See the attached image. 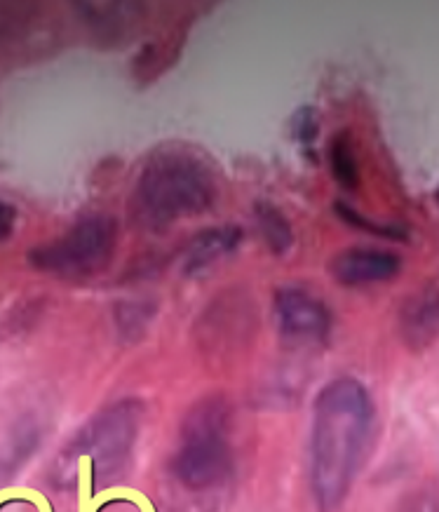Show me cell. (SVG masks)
I'll return each mask as SVG.
<instances>
[{"mask_svg":"<svg viewBox=\"0 0 439 512\" xmlns=\"http://www.w3.org/2000/svg\"><path fill=\"white\" fill-rule=\"evenodd\" d=\"M118 249V221L111 214H87L69 231L33 247L29 264L59 278L83 280L108 268Z\"/></svg>","mask_w":439,"mask_h":512,"instance_id":"cell-5","label":"cell"},{"mask_svg":"<svg viewBox=\"0 0 439 512\" xmlns=\"http://www.w3.org/2000/svg\"><path fill=\"white\" fill-rule=\"evenodd\" d=\"M329 167H332V177L343 191L355 193L360 188V158H357V146L353 134L343 130L334 134L329 141Z\"/></svg>","mask_w":439,"mask_h":512,"instance_id":"cell-12","label":"cell"},{"mask_svg":"<svg viewBox=\"0 0 439 512\" xmlns=\"http://www.w3.org/2000/svg\"><path fill=\"white\" fill-rule=\"evenodd\" d=\"M141 426H144V404L137 397H123L99 409L66 444L62 454L66 470L80 468V463L87 461L94 480H111L130 461Z\"/></svg>","mask_w":439,"mask_h":512,"instance_id":"cell-4","label":"cell"},{"mask_svg":"<svg viewBox=\"0 0 439 512\" xmlns=\"http://www.w3.org/2000/svg\"><path fill=\"white\" fill-rule=\"evenodd\" d=\"M289 130H292L294 141H299L303 146H313V141L320 137V130H322L320 113H317V109H313V106H301V109L292 116Z\"/></svg>","mask_w":439,"mask_h":512,"instance_id":"cell-14","label":"cell"},{"mask_svg":"<svg viewBox=\"0 0 439 512\" xmlns=\"http://www.w3.org/2000/svg\"><path fill=\"white\" fill-rule=\"evenodd\" d=\"M273 311L282 339L292 346H317L332 334V313L306 287L285 285L273 296Z\"/></svg>","mask_w":439,"mask_h":512,"instance_id":"cell-7","label":"cell"},{"mask_svg":"<svg viewBox=\"0 0 439 512\" xmlns=\"http://www.w3.org/2000/svg\"><path fill=\"white\" fill-rule=\"evenodd\" d=\"M221 198L219 167L200 148L165 144L148 153L132 188L134 221L148 231H165L200 217Z\"/></svg>","mask_w":439,"mask_h":512,"instance_id":"cell-2","label":"cell"},{"mask_svg":"<svg viewBox=\"0 0 439 512\" xmlns=\"http://www.w3.org/2000/svg\"><path fill=\"white\" fill-rule=\"evenodd\" d=\"M233 414L224 397H207L193 404L181 423L179 447L172 458V475L188 491L219 487L231 475Z\"/></svg>","mask_w":439,"mask_h":512,"instance_id":"cell-3","label":"cell"},{"mask_svg":"<svg viewBox=\"0 0 439 512\" xmlns=\"http://www.w3.org/2000/svg\"><path fill=\"white\" fill-rule=\"evenodd\" d=\"M334 212H336V217H339L341 221H346L348 226L357 228V231L378 235V238H388V240H407V233H404L402 228L386 226V224H378V221H371V219L364 217L362 212H357L355 207L346 205V202H336Z\"/></svg>","mask_w":439,"mask_h":512,"instance_id":"cell-13","label":"cell"},{"mask_svg":"<svg viewBox=\"0 0 439 512\" xmlns=\"http://www.w3.org/2000/svg\"><path fill=\"white\" fill-rule=\"evenodd\" d=\"M242 238H245V233H242L240 226L205 228L188 242L184 254H181V275L200 278V275L209 273L216 264H221L228 256L238 252Z\"/></svg>","mask_w":439,"mask_h":512,"instance_id":"cell-10","label":"cell"},{"mask_svg":"<svg viewBox=\"0 0 439 512\" xmlns=\"http://www.w3.org/2000/svg\"><path fill=\"white\" fill-rule=\"evenodd\" d=\"M254 221L259 226V233L263 242H266L270 252L275 256L287 254L289 249L294 247L296 235H294V226L289 221L282 210L273 205V202L259 200L254 205Z\"/></svg>","mask_w":439,"mask_h":512,"instance_id":"cell-11","label":"cell"},{"mask_svg":"<svg viewBox=\"0 0 439 512\" xmlns=\"http://www.w3.org/2000/svg\"><path fill=\"white\" fill-rule=\"evenodd\" d=\"M374 416L369 390L353 376L334 379L317 393L308 473L320 512H336L348 498L367 454Z\"/></svg>","mask_w":439,"mask_h":512,"instance_id":"cell-1","label":"cell"},{"mask_svg":"<svg viewBox=\"0 0 439 512\" xmlns=\"http://www.w3.org/2000/svg\"><path fill=\"white\" fill-rule=\"evenodd\" d=\"M17 226V207L0 198V242L8 240Z\"/></svg>","mask_w":439,"mask_h":512,"instance_id":"cell-17","label":"cell"},{"mask_svg":"<svg viewBox=\"0 0 439 512\" xmlns=\"http://www.w3.org/2000/svg\"><path fill=\"white\" fill-rule=\"evenodd\" d=\"M256 327H259V313L254 301L245 292L228 289L209 303L202 318H198L195 332H198V346L207 355L226 357L247 346Z\"/></svg>","mask_w":439,"mask_h":512,"instance_id":"cell-6","label":"cell"},{"mask_svg":"<svg viewBox=\"0 0 439 512\" xmlns=\"http://www.w3.org/2000/svg\"><path fill=\"white\" fill-rule=\"evenodd\" d=\"M435 198H437V205H439V188H437V195H435Z\"/></svg>","mask_w":439,"mask_h":512,"instance_id":"cell-18","label":"cell"},{"mask_svg":"<svg viewBox=\"0 0 439 512\" xmlns=\"http://www.w3.org/2000/svg\"><path fill=\"white\" fill-rule=\"evenodd\" d=\"M402 259L388 249L348 247L329 261V275L343 287H362L388 282L400 275Z\"/></svg>","mask_w":439,"mask_h":512,"instance_id":"cell-8","label":"cell"},{"mask_svg":"<svg viewBox=\"0 0 439 512\" xmlns=\"http://www.w3.org/2000/svg\"><path fill=\"white\" fill-rule=\"evenodd\" d=\"M397 512H439V489L421 487L411 491Z\"/></svg>","mask_w":439,"mask_h":512,"instance_id":"cell-16","label":"cell"},{"mask_svg":"<svg viewBox=\"0 0 439 512\" xmlns=\"http://www.w3.org/2000/svg\"><path fill=\"white\" fill-rule=\"evenodd\" d=\"M397 329L411 350H425L439 339V278L425 282L404 299Z\"/></svg>","mask_w":439,"mask_h":512,"instance_id":"cell-9","label":"cell"},{"mask_svg":"<svg viewBox=\"0 0 439 512\" xmlns=\"http://www.w3.org/2000/svg\"><path fill=\"white\" fill-rule=\"evenodd\" d=\"M151 320L146 303H120L118 308V329L123 332V339H134L144 334V329Z\"/></svg>","mask_w":439,"mask_h":512,"instance_id":"cell-15","label":"cell"}]
</instances>
